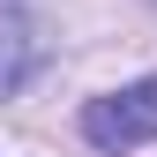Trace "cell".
Returning a JSON list of instances; mask_svg holds the SVG:
<instances>
[{
    "instance_id": "cell-1",
    "label": "cell",
    "mask_w": 157,
    "mask_h": 157,
    "mask_svg": "<svg viewBox=\"0 0 157 157\" xmlns=\"http://www.w3.org/2000/svg\"><path fill=\"white\" fill-rule=\"evenodd\" d=\"M82 135L97 150H142V142H157V75L150 82H135V90H112V97H90L82 105Z\"/></svg>"
},
{
    "instance_id": "cell-2",
    "label": "cell",
    "mask_w": 157,
    "mask_h": 157,
    "mask_svg": "<svg viewBox=\"0 0 157 157\" xmlns=\"http://www.w3.org/2000/svg\"><path fill=\"white\" fill-rule=\"evenodd\" d=\"M30 67H37V37H30V30H0V97L23 90Z\"/></svg>"
}]
</instances>
